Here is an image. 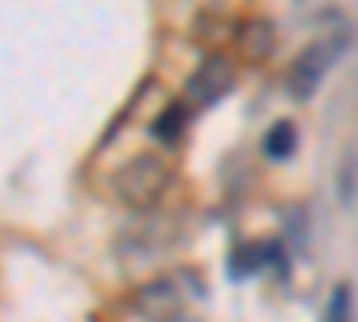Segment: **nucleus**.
Instances as JSON below:
<instances>
[{"label": "nucleus", "mask_w": 358, "mask_h": 322, "mask_svg": "<svg viewBox=\"0 0 358 322\" xmlns=\"http://www.w3.org/2000/svg\"><path fill=\"white\" fill-rule=\"evenodd\" d=\"M169 183H172V168L158 154H136L126 165H118V172L111 175V186H115L118 200H122L126 208H136V212L151 208V204L169 190Z\"/></svg>", "instance_id": "1"}, {"label": "nucleus", "mask_w": 358, "mask_h": 322, "mask_svg": "<svg viewBox=\"0 0 358 322\" xmlns=\"http://www.w3.org/2000/svg\"><path fill=\"white\" fill-rule=\"evenodd\" d=\"M344 50H348V36H344V33L312 40L301 54L294 57V65H290V79H287L290 97H294V101H312L315 90L322 86V79L330 75L334 65L344 57Z\"/></svg>", "instance_id": "2"}, {"label": "nucleus", "mask_w": 358, "mask_h": 322, "mask_svg": "<svg viewBox=\"0 0 358 322\" xmlns=\"http://www.w3.org/2000/svg\"><path fill=\"white\" fill-rule=\"evenodd\" d=\"M236 86V68L226 54H208L187 79V101L194 108H215Z\"/></svg>", "instance_id": "3"}, {"label": "nucleus", "mask_w": 358, "mask_h": 322, "mask_svg": "<svg viewBox=\"0 0 358 322\" xmlns=\"http://www.w3.org/2000/svg\"><path fill=\"white\" fill-rule=\"evenodd\" d=\"M136 315L147 322H187V294L179 290L172 279H155L136 290V301H133Z\"/></svg>", "instance_id": "4"}, {"label": "nucleus", "mask_w": 358, "mask_h": 322, "mask_svg": "<svg viewBox=\"0 0 358 322\" xmlns=\"http://www.w3.org/2000/svg\"><path fill=\"white\" fill-rule=\"evenodd\" d=\"M236 47H241V54L248 57V61H265V57L273 54V47H276V29H273V22L248 18L241 29H236Z\"/></svg>", "instance_id": "5"}, {"label": "nucleus", "mask_w": 358, "mask_h": 322, "mask_svg": "<svg viewBox=\"0 0 358 322\" xmlns=\"http://www.w3.org/2000/svg\"><path fill=\"white\" fill-rule=\"evenodd\" d=\"M187 122H190L187 104H183V101H176V104H169V108L158 115V119H155L151 133H155L158 143H165V147H176V143L187 136Z\"/></svg>", "instance_id": "6"}, {"label": "nucleus", "mask_w": 358, "mask_h": 322, "mask_svg": "<svg viewBox=\"0 0 358 322\" xmlns=\"http://www.w3.org/2000/svg\"><path fill=\"white\" fill-rule=\"evenodd\" d=\"M276 244H248V247H241L233 258H229V276L233 279H241V276H255V272H262L268 261L276 258Z\"/></svg>", "instance_id": "7"}, {"label": "nucleus", "mask_w": 358, "mask_h": 322, "mask_svg": "<svg viewBox=\"0 0 358 322\" xmlns=\"http://www.w3.org/2000/svg\"><path fill=\"white\" fill-rule=\"evenodd\" d=\"M262 151H265L268 161L294 158V151H297V126L290 119L273 122V126H268V133H265V140H262Z\"/></svg>", "instance_id": "8"}, {"label": "nucleus", "mask_w": 358, "mask_h": 322, "mask_svg": "<svg viewBox=\"0 0 358 322\" xmlns=\"http://www.w3.org/2000/svg\"><path fill=\"white\" fill-rule=\"evenodd\" d=\"M326 322H351V290H348V283H341L334 290V301H330V312H326Z\"/></svg>", "instance_id": "9"}]
</instances>
